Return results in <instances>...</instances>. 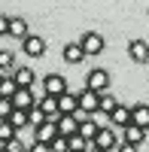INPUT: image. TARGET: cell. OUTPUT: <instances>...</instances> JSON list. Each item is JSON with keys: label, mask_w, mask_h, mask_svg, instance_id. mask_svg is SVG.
Segmentation results:
<instances>
[{"label": "cell", "mask_w": 149, "mask_h": 152, "mask_svg": "<svg viewBox=\"0 0 149 152\" xmlns=\"http://www.w3.org/2000/svg\"><path fill=\"white\" fill-rule=\"evenodd\" d=\"M85 88H88V91H94V94H104L107 88H110V73H107L104 67L88 70V76H85Z\"/></svg>", "instance_id": "obj_1"}, {"label": "cell", "mask_w": 149, "mask_h": 152, "mask_svg": "<svg viewBox=\"0 0 149 152\" xmlns=\"http://www.w3.org/2000/svg\"><path fill=\"white\" fill-rule=\"evenodd\" d=\"M76 43H79V49H82L85 55H101L104 52V37L97 34V31H85Z\"/></svg>", "instance_id": "obj_2"}, {"label": "cell", "mask_w": 149, "mask_h": 152, "mask_svg": "<svg viewBox=\"0 0 149 152\" xmlns=\"http://www.w3.org/2000/svg\"><path fill=\"white\" fill-rule=\"evenodd\" d=\"M34 104H37V94L31 88H15V94H12V110L28 113V110H34Z\"/></svg>", "instance_id": "obj_3"}, {"label": "cell", "mask_w": 149, "mask_h": 152, "mask_svg": "<svg viewBox=\"0 0 149 152\" xmlns=\"http://www.w3.org/2000/svg\"><path fill=\"white\" fill-rule=\"evenodd\" d=\"M55 122V131H58V137H76V131H79V122L73 119V116H55L52 119Z\"/></svg>", "instance_id": "obj_4"}, {"label": "cell", "mask_w": 149, "mask_h": 152, "mask_svg": "<svg viewBox=\"0 0 149 152\" xmlns=\"http://www.w3.org/2000/svg\"><path fill=\"white\" fill-rule=\"evenodd\" d=\"M43 88H46V94H49V97H61L64 91H70V88H67V79H64L61 73H52V76H46Z\"/></svg>", "instance_id": "obj_5"}, {"label": "cell", "mask_w": 149, "mask_h": 152, "mask_svg": "<svg viewBox=\"0 0 149 152\" xmlns=\"http://www.w3.org/2000/svg\"><path fill=\"white\" fill-rule=\"evenodd\" d=\"M94 149H101V152H110L113 146H119V140H116V134H113V128H101L94 134Z\"/></svg>", "instance_id": "obj_6"}, {"label": "cell", "mask_w": 149, "mask_h": 152, "mask_svg": "<svg viewBox=\"0 0 149 152\" xmlns=\"http://www.w3.org/2000/svg\"><path fill=\"white\" fill-rule=\"evenodd\" d=\"M79 113V100H76V94L73 91H64L58 97V116H76Z\"/></svg>", "instance_id": "obj_7"}, {"label": "cell", "mask_w": 149, "mask_h": 152, "mask_svg": "<svg viewBox=\"0 0 149 152\" xmlns=\"http://www.w3.org/2000/svg\"><path fill=\"white\" fill-rule=\"evenodd\" d=\"M76 100H79V113H85V116H94V113H97V94L94 91L82 88V91L76 94Z\"/></svg>", "instance_id": "obj_8"}, {"label": "cell", "mask_w": 149, "mask_h": 152, "mask_svg": "<svg viewBox=\"0 0 149 152\" xmlns=\"http://www.w3.org/2000/svg\"><path fill=\"white\" fill-rule=\"evenodd\" d=\"M131 125L140 128V131L149 128V104H134L131 107Z\"/></svg>", "instance_id": "obj_9"}, {"label": "cell", "mask_w": 149, "mask_h": 152, "mask_svg": "<svg viewBox=\"0 0 149 152\" xmlns=\"http://www.w3.org/2000/svg\"><path fill=\"white\" fill-rule=\"evenodd\" d=\"M21 49H24L31 58H43V55H46V40H43V37H37V34H31L28 40L21 43Z\"/></svg>", "instance_id": "obj_10"}, {"label": "cell", "mask_w": 149, "mask_h": 152, "mask_svg": "<svg viewBox=\"0 0 149 152\" xmlns=\"http://www.w3.org/2000/svg\"><path fill=\"white\" fill-rule=\"evenodd\" d=\"M34 137H37V143H43V146H49L58 137V131H55V122L49 119V122H43L40 128H34Z\"/></svg>", "instance_id": "obj_11"}, {"label": "cell", "mask_w": 149, "mask_h": 152, "mask_svg": "<svg viewBox=\"0 0 149 152\" xmlns=\"http://www.w3.org/2000/svg\"><path fill=\"white\" fill-rule=\"evenodd\" d=\"M128 55H131V61H137V64H146L149 61V46L143 40H131L128 43Z\"/></svg>", "instance_id": "obj_12"}, {"label": "cell", "mask_w": 149, "mask_h": 152, "mask_svg": "<svg viewBox=\"0 0 149 152\" xmlns=\"http://www.w3.org/2000/svg\"><path fill=\"white\" fill-rule=\"evenodd\" d=\"M12 82H15V88H31L34 85V70L31 67H12Z\"/></svg>", "instance_id": "obj_13"}, {"label": "cell", "mask_w": 149, "mask_h": 152, "mask_svg": "<svg viewBox=\"0 0 149 152\" xmlns=\"http://www.w3.org/2000/svg\"><path fill=\"white\" fill-rule=\"evenodd\" d=\"M6 37H15V40H28V37H31V31H28V21H24V18H9V34Z\"/></svg>", "instance_id": "obj_14"}, {"label": "cell", "mask_w": 149, "mask_h": 152, "mask_svg": "<svg viewBox=\"0 0 149 152\" xmlns=\"http://www.w3.org/2000/svg\"><path fill=\"white\" fill-rule=\"evenodd\" d=\"M110 122H113V125H119V128H128V125H131V107H116L113 113H110Z\"/></svg>", "instance_id": "obj_15"}, {"label": "cell", "mask_w": 149, "mask_h": 152, "mask_svg": "<svg viewBox=\"0 0 149 152\" xmlns=\"http://www.w3.org/2000/svg\"><path fill=\"white\" fill-rule=\"evenodd\" d=\"M61 55H64V61H67V64H82V61H85V52L79 49V43H67Z\"/></svg>", "instance_id": "obj_16"}, {"label": "cell", "mask_w": 149, "mask_h": 152, "mask_svg": "<svg viewBox=\"0 0 149 152\" xmlns=\"http://www.w3.org/2000/svg\"><path fill=\"white\" fill-rule=\"evenodd\" d=\"M119 107V100L110 94V91H104V94H97V113H101V116H110V113H113Z\"/></svg>", "instance_id": "obj_17"}, {"label": "cell", "mask_w": 149, "mask_h": 152, "mask_svg": "<svg viewBox=\"0 0 149 152\" xmlns=\"http://www.w3.org/2000/svg\"><path fill=\"white\" fill-rule=\"evenodd\" d=\"M97 131H101V128H97V125L91 122V116H85V119L79 122V131H76V134L82 137V140H85V143H91V140H94V134H97Z\"/></svg>", "instance_id": "obj_18"}, {"label": "cell", "mask_w": 149, "mask_h": 152, "mask_svg": "<svg viewBox=\"0 0 149 152\" xmlns=\"http://www.w3.org/2000/svg\"><path fill=\"white\" fill-rule=\"evenodd\" d=\"M122 131H125V134H122V143H128V146H140L143 137H146V131L134 128V125H128V128H122Z\"/></svg>", "instance_id": "obj_19"}, {"label": "cell", "mask_w": 149, "mask_h": 152, "mask_svg": "<svg viewBox=\"0 0 149 152\" xmlns=\"http://www.w3.org/2000/svg\"><path fill=\"white\" fill-rule=\"evenodd\" d=\"M12 94H15V82H12V70H9V73H3V79H0V97L12 100Z\"/></svg>", "instance_id": "obj_20"}, {"label": "cell", "mask_w": 149, "mask_h": 152, "mask_svg": "<svg viewBox=\"0 0 149 152\" xmlns=\"http://www.w3.org/2000/svg\"><path fill=\"white\" fill-rule=\"evenodd\" d=\"M6 122H9L15 131H21V128H28V113H21V110H12Z\"/></svg>", "instance_id": "obj_21"}, {"label": "cell", "mask_w": 149, "mask_h": 152, "mask_svg": "<svg viewBox=\"0 0 149 152\" xmlns=\"http://www.w3.org/2000/svg\"><path fill=\"white\" fill-rule=\"evenodd\" d=\"M12 137H18V131L12 128L9 122H0V146H3V143H9Z\"/></svg>", "instance_id": "obj_22"}, {"label": "cell", "mask_w": 149, "mask_h": 152, "mask_svg": "<svg viewBox=\"0 0 149 152\" xmlns=\"http://www.w3.org/2000/svg\"><path fill=\"white\" fill-rule=\"evenodd\" d=\"M43 122H49V119H46V116H43V113H40V110H37V107H34V110H28V125H34V128H40V125H43Z\"/></svg>", "instance_id": "obj_23"}, {"label": "cell", "mask_w": 149, "mask_h": 152, "mask_svg": "<svg viewBox=\"0 0 149 152\" xmlns=\"http://www.w3.org/2000/svg\"><path fill=\"white\" fill-rule=\"evenodd\" d=\"M12 67H15L12 64V52H0V73H9Z\"/></svg>", "instance_id": "obj_24"}, {"label": "cell", "mask_w": 149, "mask_h": 152, "mask_svg": "<svg viewBox=\"0 0 149 152\" xmlns=\"http://www.w3.org/2000/svg\"><path fill=\"white\" fill-rule=\"evenodd\" d=\"M3 146H6V152H28V146H24L18 137H12V140H9V143H3Z\"/></svg>", "instance_id": "obj_25"}, {"label": "cell", "mask_w": 149, "mask_h": 152, "mask_svg": "<svg viewBox=\"0 0 149 152\" xmlns=\"http://www.w3.org/2000/svg\"><path fill=\"white\" fill-rule=\"evenodd\" d=\"M6 34H9V15L0 12V37H6Z\"/></svg>", "instance_id": "obj_26"}, {"label": "cell", "mask_w": 149, "mask_h": 152, "mask_svg": "<svg viewBox=\"0 0 149 152\" xmlns=\"http://www.w3.org/2000/svg\"><path fill=\"white\" fill-rule=\"evenodd\" d=\"M116 152H140V149H137V146H128V143H119Z\"/></svg>", "instance_id": "obj_27"}, {"label": "cell", "mask_w": 149, "mask_h": 152, "mask_svg": "<svg viewBox=\"0 0 149 152\" xmlns=\"http://www.w3.org/2000/svg\"><path fill=\"white\" fill-rule=\"evenodd\" d=\"M28 152H49V146H43V143H34V146H28Z\"/></svg>", "instance_id": "obj_28"}, {"label": "cell", "mask_w": 149, "mask_h": 152, "mask_svg": "<svg viewBox=\"0 0 149 152\" xmlns=\"http://www.w3.org/2000/svg\"><path fill=\"white\" fill-rule=\"evenodd\" d=\"M0 152H6V146H0Z\"/></svg>", "instance_id": "obj_29"}, {"label": "cell", "mask_w": 149, "mask_h": 152, "mask_svg": "<svg viewBox=\"0 0 149 152\" xmlns=\"http://www.w3.org/2000/svg\"><path fill=\"white\" fill-rule=\"evenodd\" d=\"M0 79H3V73H0Z\"/></svg>", "instance_id": "obj_30"}, {"label": "cell", "mask_w": 149, "mask_h": 152, "mask_svg": "<svg viewBox=\"0 0 149 152\" xmlns=\"http://www.w3.org/2000/svg\"><path fill=\"white\" fill-rule=\"evenodd\" d=\"M94 152H101V149H94Z\"/></svg>", "instance_id": "obj_31"}]
</instances>
